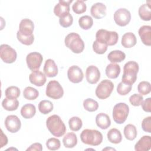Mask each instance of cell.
I'll use <instances>...</instances> for the list:
<instances>
[{"mask_svg": "<svg viewBox=\"0 0 151 151\" xmlns=\"http://www.w3.org/2000/svg\"><path fill=\"white\" fill-rule=\"evenodd\" d=\"M46 126L50 132L55 137H61L66 132V127L63 121L57 114L52 115L47 118Z\"/></svg>", "mask_w": 151, "mask_h": 151, "instance_id": "6da1fadb", "label": "cell"}, {"mask_svg": "<svg viewBox=\"0 0 151 151\" xmlns=\"http://www.w3.org/2000/svg\"><path fill=\"white\" fill-rule=\"evenodd\" d=\"M139 69V64L136 61H130L126 63L123 67L122 82L130 85L134 84L137 79Z\"/></svg>", "mask_w": 151, "mask_h": 151, "instance_id": "7a4b0ae2", "label": "cell"}, {"mask_svg": "<svg viewBox=\"0 0 151 151\" xmlns=\"http://www.w3.org/2000/svg\"><path fill=\"white\" fill-rule=\"evenodd\" d=\"M81 142L88 145L96 146L103 141V135L99 131L93 129H84L80 134Z\"/></svg>", "mask_w": 151, "mask_h": 151, "instance_id": "3957f363", "label": "cell"}, {"mask_svg": "<svg viewBox=\"0 0 151 151\" xmlns=\"http://www.w3.org/2000/svg\"><path fill=\"white\" fill-rule=\"evenodd\" d=\"M64 42L65 46L74 53H81L84 49V41L80 35L76 32L68 34L65 38Z\"/></svg>", "mask_w": 151, "mask_h": 151, "instance_id": "277c9868", "label": "cell"}, {"mask_svg": "<svg viewBox=\"0 0 151 151\" xmlns=\"http://www.w3.org/2000/svg\"><path fill=\"white\" fill-rule=\"evenodd\" d=\"M96 40L107 45H114L117 44L119 35L116 31H110L104 29L98 30L96 34Z\"/></svg>", "mask_w": 151, "mask_h": 151, "instance_id": "5b68a950", "label": "cell"}, {"mask_svg": "<svg viewBox=\"0 0 151 151\" xmlns=\"http://www.w3.org/2000/svg\"><path fill=\"white\" fill-rule=\"evenodd\" d=\"M129 113V106L125 103L116 104L113 109V118L117 124L123 123L127 119Z\"/></svg>", "mask_w": 151, "mask_h": 151, "instance_id": "8992f818", "label": "cell"}, {"mask_svg": "<svg viewBox=\"0 0 151 151\" xmlns=\"http://www.w3.org/2000/svg\"><path fill=\"white\" fill-rule=\"evenodd\" d=\"M114 88V84L110 80L105 79L102 80L96 89V95L101 100L108 98L111 94Z\"/></svg>", "mask_w": 151, "mask_h": 151, "instance_id": "52a82bcc", "label": "cell"}, {"mask_svg": "<svg viewBox=\"0 0 151 151\" xmlns=\"http://www.w3.org/2000/svg\"><path fill=\"white\" fill-rule=\"evenodd\" d=\"M45 93L48 97L57 100L63 96L64 90L59 82L56 80H51L49 81L46 87Z\"/></svg>", "mask_w": 151, "mask_h": 151, "instance_id": "ba28073f", "label": "cell"}, {"mask_svg": "<svg viewBox=\"0 0 151 151\" xmlns=\"http://www.w3.org/2000/svg\"><path fill=\"white\" fill-rule=\"evenodd\" d=\"M0 57L2 60L8 64L15 61L17 57L16 51L7 44H2L0 47Z\"/></svg>", "mask_w": 151, "mask_h": 151, "instance_id": "9c48e42d", "label": "cell"}, {"mask_svg": "<svg viewBox=\"0 0 151 151\" xmlns=\"http://www.w3.org/2000/svg\"><path fill=\"white\" fill-rule=\"evenodd\" d=\"M43 60L42 55L38 52H32L29 53L26 57V62L28 67L31 71L38 70Z\"/></svg>", "mask_w": 151, "mask_h": 151, "instance_id": "30bf717a", "label": "cell"}, {"mask_svg": "<svg viewBox=\"0 0 151 151\" xmlns=\"http://www.w3.org/2000/svg\"><path fill=\"white\" fill-rule=\"evenodd\" d=\"M115 22L120 27L127 25L131 20V14L129 10L126 8H120L116 11L114 14Z\"/></svg>", "mask_w": 151, "mask_h": 151, "instance_id": "8fae6325", "label": "cell"}, {"mask_svg": "<svg viewBox=\"0 0 151 151\" xmlns=\"http://www.w3.org/2000/svg\"><path fill=\"white\" fill-rule=\"evenodd\" d=\"M5 126L11 133H16L21 129V123L20 119L15 115H9L5 120Z\"/></svg>", "mask_w": 151, "mask_h": 151, "instance_id": "7c38bea8", "label": "cell"}, {"mask_svg": "<svg viewBox=\"0 0 151 151\" xmlns=\"http://www.w3.org/2000/svg\"><path fill=\"white\" fill-rule=\"evenodd\" d=\"M67 77L68 80L73 83L81 82L84 77L82 70L77 65H72L68 69Z\"/></svg>", "mask_w": 151, "mask_h": 151, "instance_id": "4fadbf2b", "label": "cell"}, {"mask_svg": "<svg viewBox=\"0 0 151 151\" xmlns=\"http://www.w3.org/2000/svg\"><path fill=\"white\" fill-rule=\"evenodd\" d=\"M72 2L73 0H60L58 3L57 4L54 8V14L59 18H61L70 13V4Z\"/></svg>", "mask_w": 151, "mask_h": 151, "instance_id": "5bb4252c", "label": "cell"}, {"mask_svg": "<svg viewBox=\"0 0 151 151\" xmlns=\"http://www.w3.org/2000/svg\"><path fill=\"white\" fill-rule=\"evenodd\" d=\"M86 78L87 82L91 84L97 83L100 78V72L94 65L88 66L86 71Z\"/></svg>", "mask_w": 151, "mask_h": 151, "instance_id": "9a60e30c", "label": "cell"}, {"mask_svg": "<svg viewBox=\"0 0 151 151\" xmlns=\"http://www.w3.org/2000/svg\"><path fill=\"white\" fill-rule=\"evenodd\" d=\"M30 83L36 86H42L46 82V76L40 70L33 71L29 76Z\"/></svg>", "mask_w": 151, "mask_h": 151, "instance_id": "2e32d148", "label": "cell"}, {"mask_svg": "<svg viewBox=\"0 0 151 151\" xmlns=\"http://www.w3.org/2000/svg\"><path fill=\"white\" fill-rule=\"evenodd\" d=\"M90 13L94 18L101 19L106 15V6L101 2L95 3L91 7Z\"/></svg>", "mask_w": 151, "mask_h": 151, "instance_id": "e0dca14e", "label": "cell"}, {"mask_svg": "<svg viewBox=\"0 0 151 151\" xmlns=\"http://www.w3.org/2000/svg\"><path fill=\"white\" fill-rule=\"evenodd\" d=\"M34 28V22L28 18H25L21 21L18 31L23 35H31L33 34Z\"/></svg>", "mask_w": 151, "mask_h": 151, "instance_id": "ac0fdd59", "label": "cell"}, {"mask_svg": "<svg viewBox=\"0 0 151 151\" xmlns=\"http://www.w3.org/2000/svg\"><path fill=\"white\" fill-rule=\"evenodd\" d=\"M43 71L48 77H54L58 74V67L53 60L48 59L45 62Z\"/></svg>", "mask_w": 151, "mask_h": 151, "instance_id": "d6986e66", "label": "cell"}, {"mask_svg": "<svg viewBox=\"0 0 151 151\" xmlns=\"http://www.w3.org/2000/svg\"><path fill=\"white\" fill-rule=\"evenodd\" d=\"M142 42L146 45H151V27L150 25L142 26L138 31Z\"/></svg>", "mask_w": 151, "mask_h": 151, "instance_id": "ffe728a7", "label": "cell"}, {"mask_svg": "<svg viewBox=\"0 0 151 151\" xmlns=\"http://www.w3.org/2000/svg\"><path fill=\"white\" fill-rule=\"evenodd\" d=\"M151 148V137L150 136H143L135 144L136 151H148Z\"/></svg>", "mask_w": 151, "mask_h": 151, "instance_id": "44dd1931", "label": "cell"}, {"mask_svg": "<svg viewBox=\"0 0 151 151\" xmlns=\"http://www.w3.org/2000/svg\"><path fill=\"white\" fill-rule=\"evenodd\" d=\"M96 123L99 127L104 130L110 127L111 120L107 114L104 113H100L96 117Z\"/></svg>", "mask_w": 151, "mask_h": 151, "instance_id": "7402d4cb", "label": "cell"}, {"mask_svg": "<svg viewBox=\"0 0 151 151\" xmlns=\"http://www.w3.org/2000/svg\"><path fill=\"white\" fill-rule=\"evenodd\" d=\"M136 37L132 32H126L122 36L121 43L124 48H132L136 44Z\"/></svg>", "mask_w": 151, "mask_h": 151, "instance_id": "603a6c76", "label": "cell"}, {"mask_svg": "<svg viewBox=\"0 0 151 151\" xmlns=\"http://www.w3.org/2000/svg\"><path fill=\"white\" fill-rule=\"evenodd\" d=\"M139 15L140 18L146 21H150L151 19V9H150V2L149 1V4H143L139 8Z\"/></svg>", "mask_w": 151, "mask_h": 151, "instance_id": "cb8c5ba5", "label": "cell"}, {"mask_svg": "<svg viewBox=\"0 0 151 151\" xmlns=\"http://www.w3.org/2000/svg\"><path fill=\"white\" fill-rule=\"evenodd\" d=\"M120 67L116 63H110L106 68V74L109 78H116L120 73Z\"/></svg>", "mask_w": 151, "mask_h": 151, "instance_id": "d4e9b609", "label": "cell"}, {"mask_svg": "<svg viewBox=\"0 0 151 151\" xmlns=\"http://www.w3.org/2000/svg\"><path fill=\"white\" fill-rule=\"evenodd\" d=\"M36 113L35 106L31 103H28L24 105L21 109V116L26 119L33 117Z\"/></svg>", "mask_w": 151, "mask_h": 151, "instance_id": "484cf974", "label": "cell"}, {"mask_svg": "<svg viewBox=\"0 0 151 151\" xmlns=\"http://www.w3.org/2000/svg\"><path fill=\"white\" fill-rule=\"evenodd\" d=\"M64 146L67 148H73L77 144V137L73 132L67 133L63 139Z\"/></svg>", "mask_w": 151, "mask_h": 151, "instance_id": "4316f807", "label": "cell"}, {"mask_svg": "<svg viewBox=\"0 0 151 151\" xmlns=\"http://www.w3.org/2000/svg\"><path fill=\"white\" fill-rule=\"evenodd\" d=\"M107 137L109 141L114 144L120 143L122 140V136L120 130L116 128L111 129L107 132Z\"/></svg>", "mask_w": 151, "mask_h": 151, "instance_id": "83f0119b", "label": "cell"}, {"mask_svg": "<svg viewBox=\"0 0 151 151\" xmlns=\"http://www.w3.org/2000/svg\"><path fill=\"white\" fill-rule=\"evenodd\" d=\"M2 106L4 109L8 111H14L19 106V101L17 99L6 97L2 101Z\"/></svg>", "mask_w": 151, "mask_h": 151, "instance_id": "f1b7e54d", "label": "cell"}, {"mask_svg": "<svg viewBox=\"0 0 151 151\" xmlns=\"http://www.w3.org/2000/svg\"><path fill=\"white\" fill-rule=\"evenodd\" d=\"M126 58V54L120 50L111 51L107 56L108 60L112 63H120Z\"/></svg>", "mask_w": 151, "mask_h": 151, "instance_id": "f546056e", "label": "cell"}, {"mask_svg": "<svg viewBox=\"0 0 151 151\" xmlns=\"http://www.w3.org/2000/svg\"><path fill=\"white\" fill-rule=\"evenodd\" d=\"M124 135L126 139L133 140L137 136V129L134 125L132 124H127L124 128Z\"/></svg>", "mask_w": 151, "mask_h": 151, "instance_id": "4dcf8cb0", "label": "cell"}, {"mask_svg": "<svg viewBox=\"0 0 151 151\" xmlns=\"http://www.w3.org/2000/svg\"><path fill=\"white\" fill-rule=\"evenodd\" d=\"M38 110L43 114H48L53 110V104L50 100H41L38 104Z\"/></svg>", "mask_w": 151, "mask_h": 151, "instance_id": "1f68e13d", "label": "cell"}, {"mask_svg": "<svg viewBox=\"0 0 151 151\" xmlns=\"http://www.w3.org/2000/svg\"><path fill=\"white\" fill-rule=\"evenodd\" d=\"M24 97L29 100H34L39 96L38 91L32 87L28 86L25 88L23 91Z\"/></svg>", "mask_w": 151, "mask_h": 151, "instance_id": "d6a6232c", "label": "cell"}, {"mask_svg": "<svg viewBox=\"0 0 151 151\" xmlns=\"http://www.w3.org/2000/svg\"><path fill=\"white\" fill-rule=\"evenodd\" d=\"M78 24L82 29L87 30L93 26V19L89 15H84L79 18Z\"/></svg>", "mask_w": 151, "mask_h": 151, "instance_id": "836d02e7", "label": "cell"}, {"mask_svg": "<svg viewBox=\"0 0 151 151\" xmlns=\"http://www.w3.org/2000/svg\"><path fill=\"white\" fill-rule=\"evenodd\" d=\"M68 125L70 129L74 132H77L80 130L83 126L81 119L77 116L71 117L68 121Z\"/></svg>", "mask_w": 151, "mask_h": 151, "instance_id": "e575fe53", "label": "cell"}, {"mask_svg": "<svg viewBox=\"0 0 151 151\" xmlns=\"http://www.w3.org/2000/svg\"><path fill=\"white\" fill-rule=\"evenodd\" d=\"M83 107L87 111L90 112H93L98 109L99 104L96 100L88 98L84 100Z\"/></svg>", "mask_w": 151, "mask_h": 151, "instance_id": "d590c367", "label": "cell"}, {"mask_svg": "<svg viewBox=\"0 0 151 151\" xmlns=\"http://www.w3.org/2000/svg\"><path fill=\"white\" fill-rule=\"evenodd\" d=\"M87 9L86 4L83 0L76 1L72 6V9L77 14H81L86 12Z\"/></svg>", "mask_w": 151, "mask_h": 151, "instance_id": "8d00e7d4", "label": "cell"}, {"mask_svg": "<svg viewBox=\"0 0 151 151\" xmlns=\"http://www.w3.org/2000/svg\"><path fill=\"white\" fill-rule=\"evenodd\" d=\"M17 37L18 40L21 44L26 45H31L34 41V37L33 34L31 35H25L22 34L19 31H17Z\"/></svg>", "mask_w": 151, "mask_h": 151, "instance_id": "74e56055", "label": "cell"}, {"mask_svg": "<svg viewBox=\"0 0 151 151\" xmlns=\"http://www.w3.org/2000/svg\"><path fill=\"white\" fill-rule=\"evenodd\" d=\"M20 93V90L17 86H9L5 91L6 97L11 99H17L19 96Z\"/></svg>", "mask_w": 151, "mask_h": 151, "instance_id": "f35d334b", "label": "cell"}, {"mask_svg": "<svg viewBox=\"0 0 151 151\" xmlns=\"http://www.w3.org/2000/svg\"><path fill=\"white\" fill-rule=\"evenodd\" d=\"M137 90L141 95L148 94L151 91L150 83L146 81L140 82L137 86Z\"/></svg>", "mask_w": 151, "mask_h": 151, "instance_id": "ab89813d", "label": "cell"}, {"mask_svg": "<svg viewBox=\"0 0 151 151\" xmlns=\"http://www.w3.org/2000/svg\"><path fill=\"white\" fill-rule=\"evenodd\" d=\"M132 85L120 82L119 83L117 87V92L119 94L122 96H125L127 94L131 91Z\"/></svg>", "mask_w": 151, "mask_h": 151, "instance_id": "60d3db41", "label": "cell"}, {"mask_svg": "<svg viewBox=\"0 0 151 151\" xmlns=\"http://www.w3.org/2000/svg\"><path fill=\"white\" fill-rule=\"evenodd\" d=\"M107 47L108 45L107 44L101 43L97 40L94 41L93 44V50L98 54H103L105 53L107 50Z\"/></svg>", "mask_w": 151, "mask_h": 151, "instance_id": "b9f144b4", "label": "cell"}, {"mask_svg": "<svg viewBox=\"0 0 151 151\" xmlns=\"http://www.w3.org/2000/svg\"><path fill=\"white\" fill-rule=\"evenodd\" d=\"M46 146L50 150H56L61 146L60 141L55 137L50 138L46 142Z\"/></svg>", "mask_w": 151, "mask_h": 151, "instance_id": "7bdbcfd3", "label": "cell"}, {"mask_svg": "<svg viewBox=\"0 0 151 151\" xmlns=\"http://www.w3.org/2000/svg\"><path fill=\"white\" fill-rule=\"evenodd\" d=\"M59 22L61 27L64 28H67L71 26L73 22V18L71 14L70 13L64 15L63 17L60 18Z\"/></svg>", "mask_w": 151, "mask_h": 151, "instance_id": "ee69618b", "label": "cell"}, {"mask_svg": "<svg viewBox=\"0 0 151 151\" xmlns=\"http://www.w3.org/2000/svg\"><path fill=\"white\" fill-rule=\"evenodd\" d=\"M143 101V97L141 94H134L129 97V101L134 106H139Z\"/></svg>", "mask_w": 151, "mask_h": 151, "instance_id": "f6af8a7d", "label": "cell"}, {"mask_svg": "<svg viewBox=\"0 0 151 151\" xmlns=\"http://www.w3.org/2000/svg\"><path fill=\"white\" fill-rule=\"evenodd\" d=\"M142 127L143 131L149 133H151V116L145 117L142 120Z\"/></svg>", "mask_w": 151, "mask_h": 151, "instance_id": "bcb514c9", "label": "cell"}, {"mask_svg": "<svg viewBox=\"0 0 151 151\" xmlns=\"http://www.w3.org/2000/svg\"><path fill=\"white\" fill-rule=\"evenodd\" d=\"M143 110L146 111L150 113L151 111V98L148 97L145 99L141 104Z\"/></svg>", "mask_w": 151, "mask_h": 151, "instance_id": "7dc6e473", "label": "cell"}, {"mask_svg": "<svg viewBox=\"0 0 151 151\" xmlns=\"http://www.w3.org/2000/svg\"><path fill=\"white\" fill-rule=\"evenodd\" d=\"M42 150V146L41 143H35L32 144L27 149V151H34V150H38V151H41Z\"/></svg>", "mask_w": 151, "mask_h": 151, "instance_id": "c3c4849f", "label": "cell"}, {"mask_svg": "<svg viewBox=\"0 0 151 151\" xmlns=\"http://www.w3.org/2000/svg\"><path fill=\"white\" fill-rule=\"evenodd\" d=\"M8 143V138L5 134H4L2 130H1V146L2 148Z\"/></svg>", "mask_w": 151, "mask_h": 151, "instance_id": "681fc988", "label": "cell"}, {"mask_svg": "<svg viewBox=\"0 0 151 151\" xmlns=\"http://www.w3.org/2000/svg\"><path fill=\"white\" fill-rule=\"evenodd\" d=\"M116 150L114 148H110V147H106L103 149V150Z\"/></svg>", "mask_w": 151, "mask_h": 151, "instance_id": "f907efd6", "label": "cell"}]
</instances>
